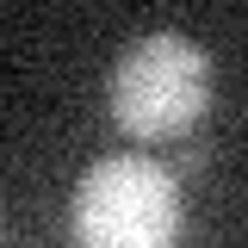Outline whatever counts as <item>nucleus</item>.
<instances>
[{
  "label": "nucleus",
  "mask_w": 248,
  "mask_h": 248,
  "mask_svg": "<svg viewBox=\"0 0 248 248\" xmlns=\"http://www.w3.org/2000/svg\"><path fill=\"white\" fill-rule=\"evenodd\" d=\"M211 106V56L186 31L137 37L112 68V124L130 143H180Z\"/></svg>",
  "instance_id": "nucleus-2"
},
{
  "label": "nucleus",
  "mask_w": 248,
  "mask_h": 248,
  "mask_svg": "<svg viewBox=\"0 0 248 248\" xmlns=\"http://www.w3.org/2000/svg\"><path fill=\"white\" fill-rule=\"evenodd\" d=\"M75 248H174L186 230L180 174L149 155L93 161L68 199Z\"/></svg>",
  "instance_id": "nucleus-1"
}]
</instances>
